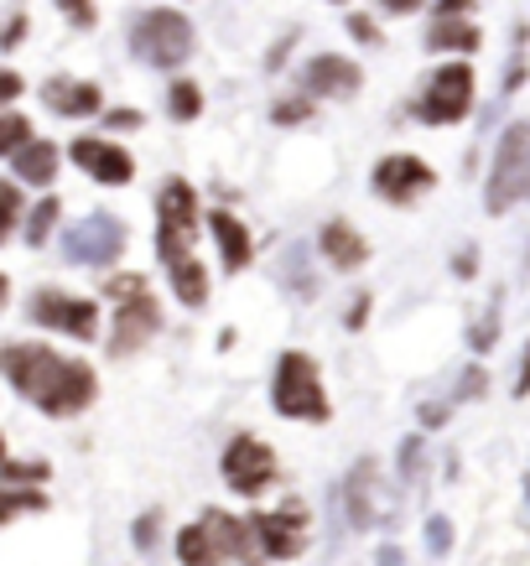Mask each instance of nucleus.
I'll return each mask as SVG.
<instances>
[{
	"instance_id": "a18cd8bd",
	"label": "nucleus",
	"mask_w": 530,
	"mask_h": 566,
	"mask_svg": "<svg viewBox=\"0 0 530 566\" xmlns=\"http://www.w3.org/2000/svg\"><path fill=\"white\" fill-rule=\"evenodd\" d=\"M5 291H11V281H5V276H0V302H5Z\"/></svg>"
},
{
	"instance_id": "a878e982",
	"label": "nucleus",
	"mask_w": 530,
	"mask_h": 566,
	"mask_svg": "<svg viewBox=\"0 0 530 566\" xmlns=\"http://www.w3.org/2000/svg\"><path fill=\"white\" fill-rule=\"evenodd\" d=\"M22 510H48V499L31 494V489H11V483H5V489H0V525H5L11 515H22Z\"/></svg>"
},
{
	"instance_id": "f257e3e1",
	"label": "nucleus",
	"mask_w": 530,
	"mask_h": 566,
	"mask_svg": "<svg viewBox=\"0 0 530 566\" xmlns=\"http://www.w3.org/2000/svg\"><path fill=\"white\" fill-rule=\"evenodd\" d=\"M5 379L22 390L31 405H42L48 416H73L94 401V369L84 359H63L42 343H16L0 354Z\"/></svg>"
},
{
	"instance_id": "c9c22d12",
	"label": "nucleus",
	"mask_w": 530,
	"mask_h": 566,
	"mask_svg": "<svg viewBox=\"0 0 530 566\" xmlns=\"http://www.w3.org/2000/svg\"><path fill=\"white\" fill-rule=\"evenodd\" d=\"M22 32H26V16H11V22L0 26V48H11V42H22Z\"/></svg>"
},
{
	"instance_id": "423d86ee",
	"label": "nucleus",
	"mask_w": 530,
	"mask_h": 566,
	"mask_svg": "<svg viewBox=\"0 0 530 566\" xmlns=\"http://www.w3.org/2000/svg\"><path fill=\"white\" fill-rule=\"evenodd\" d=\"M474 110V68L468 63H447L427 78V95L416 99V120L427 125H458Z\"/></svg>"
},
{
	"instance_id": "0eeeda50",
	"label": "nucleus",
	"mask_w": 530,
	"mask_h": 566,
	"mask_svg": "<svg viewBox=\"0 0 530 566\" xmlns=\"http://www.w3.org/2000/svg\"><path fill=\"white\" fill-rule=\"evenodd\" d=\"M224 483L235 489V494H265L270 483H276V457L265 448L261 437H235L229 448H224Z\"/></svg>"
},
{
	"instance_id": "6ab92c4d",
	"label": "nucleus",
	"mask_w": 530,
	"mask_h": 566,
	"mask_svg": "<svg viewBox=\"0 0 530 566\" xmlns=\"http://www.w3.org/2000/svg\"><path fill=\"white\" fill-rule=\"evenodd\" d=\"M479 26L474 22H463V16H437L432 22V32H427V48L432 52H479Z\"/></svg>"
},
{
	"instance_id": "7ed1b4c3",
	"label": "nucleus",
	"mask_w": 530,
	"mask_h": 566,
	"mask_svg": "<svg viewBox=\"0 0 530 566\" xmlns=\"http://www.w3.org/2000/svg\"><path fill=\"white\" fill-rule=\"evenodd\" d=\"M270 401H276V411L291 416V422H328V395H323L317 364L307 354H281Z\"/></svg>"
},
{
	"instance_id": "5701e85b",
	"label": "nucleus",
	"mask_w": 530,
	"mask_h": 566,
	"mask_svg": "<svg viewBox=\"0 0 530 566\" xmlns=\"http://www.w3.org/2000/svg\"><path fill=\"white\" fill-rule=\"evenodd\" d=\"M369 478H375V463L364 457L359 468H354V478H349V504H354L349 519H354V525H375V510H369Z\"/></svg>"
},
{
	"instance_id": "393cba45",
	"label": "nucleus",
	"mask_w": 530,
	"mask_h": 566,
	"mask_svg": "<svg viewBox=\"0 0 530 566\" xmlns=\"http://www.w3.org/2000/svg\"><path fill=\"white\" fill-rule=\"evenodd\" d=\"M31 141V120L26 115H0V156H16Z\"/></svg>"
},
{
	"instance_id": "f8f14e48",
	"label": "nucleus",
	"mask_w": 530,
	"mask_h": 566,
	"mask_svg": "<svg viewBox=\"0 0 530 566\" xmlns=\"http://www.w3.org/2000/svg\"><path fill=\"white\" fill-rule=\"evenodd\" d=\"M198 229V192L182 183V177H172L162 198H156V239H182Z\"/></svg>"
},
{
	"instance_id": "4be33fe9",
	"label": "nucleus",
	"mask_w": 530,
	"mask_h": 566,
	"mask_svg": "<svg viewBox=\"0 0 530 566\" xmlns=\"http://www.w3.org/2000/svg\"><path fill=\"white\" fill-rule=\"evenodd\" d=\"M177 562L182 566H218V545L209 536V525H188L177 536Z\"/></svg>"
},
{
	"instance_id": "2eb2a0df",
	"label": "nucleus",
	"mask_w": 530,
	"mask_h": 566,
	"mask_svg": "<svg viewBox=\"0 0 530 566\" xmlns=\"http://www.w3.org/2000/svg\"><path fill=\"white\" fill-rule=\"evenodd\" d=\"M359 84H364L359 63L333 58V52H323V58H313V63L302 68V89H307V95H354Z\"/></svg>"
},
{
	"instance_id": "aec40b11",
	"label": "nucleus",
	"mask_w": 530,
	"mask_h": 566,
	"mask_svg": "<svg viewBox=\"0 0 530 566\" xmlns=\"http://www.w3.org/2000/svg\"><path fill=\"white\" fill-rule=\"evenodd\" d=\"M16 177H26L31 188H48L52 177H58V146L52 141H26L16 151Z\"/></svg>"
},
{
	"instance_id": "f03ea898",
	"label": "nucleus",
	"mask_w": 530,
	"mask_h": 566,
	"mask_svg": "<svg viewBox=\"0 0 530 566\" xmlns=\"http://www.w3.org/2000/svg\"><path fill=\"white\" fill-rule=\"evenodd\" d=\"M520 198H530V120H515L500 146H494V166H489V188H483V209L509 213Z\"/></svg>"
},
{
	"instance_id": "4468645a",
	"label": "nucleus",
	"mask_w": 530,
	"mask_h": 566,
	"mask_svg": "<svg viewBox=\"0 0 530 566\" xmlns=\"http://www.w3.org/2000/svg\"><path fill=\"white\" fill-rule=\"evenodd\" d=\"M255 536H261V545L270 551V556H296L302 551V541H307V510L302 504H287L281 515H261L255 519Z\"/></svg>"
},
{
	"instance_id": "37998d69",
	"label": "nucleus",
	"mask_w": 530,
	"mask_h": 566,
	"mask_svg": "<svg viewBox=\"0 0 530 566\" xmlns=\"http://www.w3.org/2000/svg\"><path fill=\"white\" fill-rule=\"evenodd\" d=\"M474 260H479L474 250H463V255H458V276H474Z\"/></svg>"
},
{
	"instance_id": "a19ab883",
	"label": "nucleus",
	"mask_w": 530,
	"mask_h": 566,
	"mask_svg": "<svg viewBox=\"0 0 530 566\" xmlns=\"http://www.w3.org/2000/svg\"><path fill=\"white\" fill-rule=\"evenodd\" d=\"M515 395H530V349L520 359V379H515Z\"/></svg>"
},
{
	"instance_id": "c03bdc74",
	"label": "nucleus",
	"mask_w": 530,
	"mask_h": 566,
	"mask_svg": "<svg viewBox=\"0 0 530 566\" xmlns=\"http://www.w3.org/2000/svg\"><path fill=\"white\" fill-rule=\"evenodd\" d=\"M380 566H401V551L395 545H380Z\"/></svg>"
},
{
	"instance_id": "4c0bfd02",
	"label": "nucleus",
	"mask_w": 530,
	"mask_h": 566,
	"mask_svg": "<svg viewBox=\"0 0 530 566\" xmlns=\"http://www.w3.org/2000/svg\"><path fill=\"white\" fill-rule=\"evenodd\" d=\"M349 32H354L359 42H380V32H375V22H364V16H354V22H349Z\"/></svg>"
},
{
	"instance_id": "c85d7f7f",
	"label": "nucleus",
	"mask_w": 530,
	"mask_h": 566,
	"mask_svg": "<svg viewBox=\"0 0 530 566\" xmlns=\"http://www.w3.org/2000/svg\"><path fill=\"white\" fill-rule=\"evenodd\" d=\"M0 478H5V483H42V478H48V468H42V463H5V468H0Z\"/></svg>"
},
{
	"instance_id": "a211bd4d",
	"label": "nucleus",
	"mask_w": 530,
	"mask_h": 566,
	"mask_svg": "<svg viewBox=\"0 0 530 566\" xmlns=\"http://www.w3.org/2000/svg\"><path fill=\"white\" fill-rule=\"evenodd\" d=\"M214 224V239H218V255H224V271H244L250 265V235L235 213H209Z\"/></svg>"
},
{
	"instance_id": "bb28decb",
	"label": "nucleus",
	"mask_w": 530,
	"mask_h": 566,
	"mask_svg": "<svg viewBox=\"0 0 530 566\" xmlns=\"http://www.w3.org/2000/svg\"><path fill=\"white\" fill-rule=\"evenodd\" d=\"M52 224H58V198H42V203L31 209V218H26V239L42 244V239L52 235Z\"/></svg>"
},
{
	"instance_id": "1a4fd4ad",
	"label": "nucleus",
	"mask_w": 530,
	"mask_h": 566,
	"mask_svg": "<svg viewBox=\"0 0 530 566\" xmlns=\"http://www.w3.org/2000/svg\"><path fill=\"white\" fill-rule=\"evenodd\" d=\"M31 317L42 328H58V332H73V338H94L99 332V307L84 302V297H68V291H37L31 297Z\"/></svg>"
},
{
	"instance_id": "473e14b6",
	"label": "nucleus",
	"mask_w": 530,
	"mask_h": 566,
	"mask_svg": "<svg viewBox=\"0 0 530 566\" xmlns=\"http://www.w3.org/2000/svg\"><path fill=\"white\" fill-rule=\"evenodd\" d=\"M427 545H432V556H447L453 551V525L447 519H432L427 525Z\"/></svg>"
},
{
	"instance_id": "412c9836",
	"label": "nucleus",
	"mask_w": 530,
	"mask_h": 566,
	"mask_svg": "<svg viewBox=\"0 0 530 566\" xmlns=\"http://www.w3.org/2000/svg\"><path fill=\"white\" fill-rule=\"evenodd\" d=\"M203 525H209V536H214V545L224 551V556H244V562L255 556V551H250V525L229 519L224 510H209V515H203Z\"/></svg>"
},
{
	"instance_id": "f3484780",
	"label": "nucleus",
	"mask_w": 530,
	"mask_h": 566,
	"mask_svg": "<svg viewBox=\"0 0 530 566\" xmlns=\"http://www.w3.org/2000/svg\"><path fill=\"white\" fill-rule=\"evenodd\" d=\"M317 244H323V255L333 260L338 271H359L364 260H369V244H364V235L349 218H328L323 235H317Z\"/></svg>"
},
{
	"instance_id": "79ce46f5",
	"label": "nucleus",
	"mask_w": 530,
	"mask_h": 566,
	"mask_svg": "<svg viewBox=\"0 0 530 566\" xmlns=\"http://www.w3.org/2000/svg\"><path fill=\"white\" fill-rule=\"evenodd\" d=\"M386 11H395V16H406V11H416V0H380Z\"/></svg>"
},
{
	"instance_id": "58836bf2",
	"label": "nucleus",
	"mask_w": 530,
	"mask_h": 566,
	"mask_svg": "<svg viewBox=\"0 0 530 566\" xmlns=\"http://www.w3.org/2000/svg\"><path fill=\"white\" fill-rule=\"evenodd\" d=\"M479 390H483V375H479V369H468V375H463V390H458V395H463V401H474Z\"/></svg>"
},
{
	"instance_id": "2f4dec72",
	"label": "nucleus",
	"mask_w": 530,
	"mask_h": 566,
	"mask_svg": "<svg viewBox=\"0 0 530 566\" xmlns=\"http://www.w3.org/2000/svg\"><path fill=\"white\" fill-rule=\"evenodd\" d=\"M307 115H313V99H287V104H276V110H270L276 125H296V120H307Z\"/></svg>"
},
{
	"instance_id": "20e7f679",
	"label": "nucleus",
	"mask_w": 530,
	"mask_h": 566,
	"mask_svg": "<svg viewBox=\"0 0 530 566\" xmlns=\"http://www.w3.org/2000/svg\"><path fill=\"white\" fill-rule=\"evenodd\" d=\"M130 48L151 68H177L193 58V26L182 11H146L141 22L130 26Z\"/></svg>"
},
{
	"instance_id": "9b49d317",
	"label": "nucleus",
	"mask_w": 530,
	"mask_h": 566,
	"mask_svg": "<svg viewBox=\"0 0 530 566\" xmlns=\"http://www.w3.org/2000/svg\"><path fill=\"white\" fill-rule=\"evenodd\" d=\"M73 162L84 166L94 183H104V188H125V183L136 177V162H130V151H121L115 141H94V136L73 141Z\"/></svg>"
},
{
	"instance_id": "e433bc0d",
	"label": "nucleus",
	"mask_w": 530,
	"mask_h": 566,
	"mask_svg": "<svg viewBox=\"0 0 530 566\" xmlns=\"http://www.w3.org/2000/svg\"><path fill=\"white\" fill-rule=\"evenodd\" d=\"M474 0H437V16H468Z\"/></svg>"
},
{
	"instance_id": "ea45409f",
	"label": "nucleus",
	"mask_w": 530,
	"mask_h": 566,
	"mask_svg": "<svg viewBox=\"0 0 530 566\" xmlns=\"http://www.w3.org/2000/svg\"><path fill=\"white\" fill-rule=\"evenodd\" d=\"M130 125H141L136 110H115V115H110V130H130Z\"/></svg>"
},
{
	"instance_id": "c756f323",
	"label": "nucleus",
	"mask_w": 530,
	"mask_h": 566,
	"mask_svg": "<svg viewBox=\"0 0 530 566\" xmlns=\"http://www.w3.org/2000/svg\"><path fill=\"white\" fill-rule=\"evenodd\" d=\"M520 78H526V26H515V58H509L505 95H509V89H520Z\"/></svg>"
},
{
	"instance_id": "b1692460",
	"label": "nucleus",
	"mask_w": 530,
	"mask_h": 566,
	"mask_svg": "<svg viewBox=\"0 0 530 566\" xmlns=\"http://www.w3.org/2000/svg\"><path fill=\"white\" fill-rule=\"evenodd\" d=\"M167 110H172V120H198V110H203V89L198 84H172V95H167Z\"/></svg>"
},
{
	"instance_id": "ddd939ff",
	"label": "nucleus",
	"mask_w": 530,
	"mask_h": 566,
	"mask_svg": "<svg viewBox=\"0 0 530 566\" xmlns=\"http://www.w3.org/2000/svg\"><path fill=\"white\" fill-rule=\"evenodd\" d=\"M156 250H162V260H167L172 291H177L188 307H203V297H209V276H203V265L193 260V250H188L182 239H156Z\"/></svg>"
},
{
	"instance_id": "72a5a7b5",
	"label": "nucleus",
	"mask_w": 530,
	"mask_h": 566,
	"mask_svg": "<svg viewBox=\"0 0 530 566\" xmlns=\"http://www.w3.org/2000/svg\"><path fill=\"white\" fill-rule=\"evenodd\" d=\"M58 5H63V11H68V22L73 26H94V0H58Z\"/></svg>"
},
{
	"instance_id": "49530a36",
	"label": "nucleus",
	"mask_w": 530,
	"mask_h": 566,
	"mask_svg": "<svg viewBox=\"0 0 530 566\" xmlns=\"http://www.w3.org/2000/svg\"><path fill=\"white\" fill-rule=\"evenodd\" d=\"M0 452H5V442H0Z\"/></svg>"
},
{
	"instance_id": "6e6552de",
	"label": "nucleus",
	"mask_w": 530,
	"mask_h": 566,
	"mask_svg": "<svg viewBox=\"0 0 530 566\" xmlns=\"http://www.w3.org/2000/svg\"><path fill=\"white\" fill-rule=\"evenodd\" d=\"M125 250V224L110 213H89L84 224H73L63 235V255L78 265H104V260H121Z\"/></svg>"
},
{
	"instance_id": "39448f33",
	"label": "nucleus",
	"mask_w": 530,
	"mask_h": 566,
	"mask_svg": "<svg viewBox=\"0 0 530 566\" xmlns=\"http://www.w3.org/2000/svg\"><path fill=\"white\" fill-rule=\"evenodd\" d=\"M115 302H121V312H115V354H130V349H141L151 332L162 328V312H156V302H151V291H146L141 276H110V286H104Z\"/></svg>"
},
{
	"instance_id": "dca6fc26",
	"label": "nucleus",
	"mask_w": 530,
	"mask_h": 566,
	"mask_svg": "<svg viewBox=\"0 0 530 566\" xmlns=\"http://www.w3.org/2000/svg\"><path fill=\"white\" fill-rule=\"evenodd\" d=\"M42 99H48V110L52 115H73V120H84V115H99V84H89V78H48L42 84Z\"/></svg>"
},
{
	"instance_id": "7c9ffc66",
	"label": "nucleus",
	"mask_w": 530,
	"mask_h": 566,
	"mask_svg": "<svg viewBox=\"0 0 530 566\" xmlns=\"http://www.w3.org/2000/svg\"><path fill=\"white\" fill-rule=\"evenodd\" d=\"M156 536H162V510H146V515L136 519V545H141V551H151V545H156Z\"/></svg>"
},
{
	"instance_id": "f704fd0d",
	"label": "nucleus",
	"mask_w": 530,
	"mask_h": 566,
	"mask_svg": "<svg viewBox=\"0 0 530 566\" xmlns=\"http://www.w3.org/2000/svg\"><path fill=\"white\" fill-rule=\"evenodd\" d=\"M22 95V73H11V68H0V104H11V99Z\"/></svg>"
},
{
	"instance_id": "9d476101",
	"label": "nucleus",
	"mask_w": 530,
	"mask_h": 566,
	"mask_svg": "<svg viewBox=\"0 0 530 566\" xmlns=\"http://www.w3.org/2000/svg\"><path fill=\"white\" fill-rule=\"evenodd\" d=\"M432 183H437L432 166L421 162V156H386V162L375 166V192L386 203H416Z\"/></svg>"
},
{
	"instance_id": "cd10ccee",
	"label": "nucleus",
	"mask_w": 530,
	"mask_h": 566,
	"mask_svg": "<svg viewBox=\"0 0 530 566\" xmlns=\"http://www.w3.org/2000/svg\"><path fill=\"white\" fill-rule=\"evenodd\" d=\"M16 218H22V192L11 188V183H0V244L11 239V229H16Z\"/></svg>"
}]
</instances>
